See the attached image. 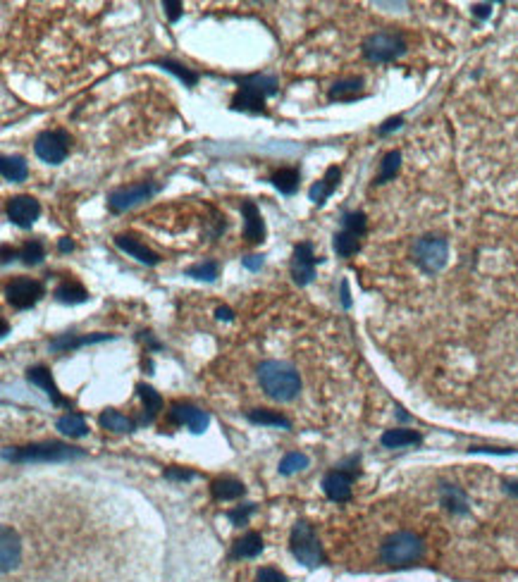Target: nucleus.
<instances>
[{"label": "nucleus", "mask_w": 518, "mask_h": 582, "mask_svg": "<svg viewBox=\"0 0 518 582\" xmlns=\"http://www.w3.org/2000/svg\"><path fill=\"white\" fill-rule=\"evenodd\" d=\"M258 382L275 401H292L301 391V377L292 365L282 361H265L258 368Z\"/></svg>", "instance_id": "obj_1"}, {"label": "nucleus", "mask_w": 518, "mask_h": 582, "mask_svg": "<svg viewBox=\"0 0 518 582\" xmlns=\"http://www.w3.org/2000/svg\"><path fill=\"white\" fill-rule=\"evenodd\" d=\"M425 547L423 539L413 532H395L385 539V544L380 547V559L387 566H409L413 561H418L423 556Z\"/></svg>", "instance_id": "obj_2"}, {"label": "nucleus", "mask_w": 518, "mask_h": 582, "mask_svg": "<svg viewBox=\"0 0 518 582\" xmlns=\"http://www.w3.org/2000/svg\"><path fill=\"white\" fill-rule=\"evenodd\" d=\"M277 91V79L265 74H253L241 79L239 91L234 96L232 106L237 110H248V113H260L268 96H272Z\"/></svg>", "instance_id": "obj_3"}, {"label": "nucleus", "mask_w": 518, "mask_h": 582, "mask_svg": "<svg viewBox=\"0 0 518 582\" xmlns=\"http://www.w3.org/2000/svg\"><path fill=\"white\" fill-rule=\"evenodd\" d=\"M5 461H15V463H57V461H70V459H82L84 451L65 447V444H34V447H24L19 451L5 449L3 451Z\"/></svg>", "instance_id": "obj_4"}, {"label": "nucleus", "mask_w": 518, "mask_h": 582, "mask_svg": "<svg viewBox=\"0 0 518 582\" xmlns=\"http://www.w3.org/2000/svg\"><path fill=\"white\" fill-rule=\"evenodd\" d=\"M290 544H292V554L297 556L299 564H304L306 568H318L323 564V549H320V542L311 522L299 520L297 525L292 527Z\"/></svg>", "instance_id": "obj_5"}, {"label": "nucleus", "mask_w": 518, "mask_h": 582, "mask_svg": "<svg viewBox=\"0 0 518 582\" xmlns=\"http://www.w3.org/2000/svg\"><path fill=\"white\" fill-rule=\"evenodd\" d=\"M449 244L442 237H423L413 244V260L425 274H435L447 265Z\"/></svg>", "instance_id": "obj_6"}, {"label": "nucleus", "mask_w": 518, "mask_h": 582, "mask_svg": "<svg viewBox=\"0 0 518 582\" xmlns=\"http://www.w3.org/2000/svg\"><path fill=\"white\" fill-rule=\"evenodd\" d=\"M406 50L404 38L392 31H378L363 41V55L370 62H392Z\"/></svg>", "instance_id": "obj_7"}, {"label": "nucleus", "mask_w": 518, "mask_h": 582, "mask_svg": "<svg viewBox=\"0 0 518 582\" xmlns=\"http://www.w3.org/2000/svg\"><path fill=\"white\" fill-rule=\"evenodd\" d=\"M5 296L19 310L31 308L43 296V284L31 277H15L12 282L5 284Z\"/></svg>", "instance_id": "obj_8"}, {"label": "nucleus", "mask_w": 518, "mask_h": 582, "mask_svg": "<svg viewBox=\"0 0 518 582\" xmlns=\"http://www.w3.org/2000/svg\"><path fill=\"white\" fill-rule=\"evenodd\" d=\"M36 155L43 162H50V165H60V162L67 158L70 150V136L67 132H43L34 143Z\"/></svg>", "instance_id": "obj_9"}, {"label": "nucleus", "mask_w": 518, "mask_h": 582, "mask_svg": "<svg viewBox=\"0 0 518 582\" xmlns=\"http://www.w3.org/2000/svg\"><path fill=\"white\" fill-rule=\"evenodd\" d=\"M320 258H316L313 253L311 241H304V244H297L294 248V258H292V277L299 286H306L316 277V263Z\"/></svg>", "instance_id": "obj_10"}, {"label": "nucleus", "mask_w": 518, "mask_h": 582, "mask_svg": "<svg viewBox=\"0 0 518 582\" xmlns=\"http://www.w3.org/2000/svg\"><path fill=\"white\" fill-rule=\"evenodd\" d=\"M155 191H158V186L155 184H132V186H122V189H115V191H110L108 196V203L113 211H127V208H132L136 203H141V201L150 198Z\"/></svg>", "instance_id": "obj_11"}, {"label": "nucleus", "mask_w": 518, "mask_h": 582, "mask_svg": "<svg viewBox=\"0 0 518 582\" xmlns=\"http://www.w3.org/2000/svg\"><path fill=\"white\" fill-rule=\"evenodd\" d=\"M353 475L356 470H332L323 477V492L327 494V499L332 501H349L351 499V485H353Z\"/></svg>", "instance_id": "obj_12"}, {"label": "nucleus", "mask_w": 518, "mask_h": 582, "mask_svg": "<svg viewBox=\"0 0 518 582\" xmlns=\"http://www.w3.org/2000/svg\"><path fill=\"white\" fill-rule=\"evenodd\" d=\"M38 215H41V203L36 198H31V196H17V198H12L8 203V218L17 227H22V230L34 225Z\"/></svg>", "instance_id": "obj_13"}, {"label": "nucleus", "mask_w": 518, "mask_h": 582, "mask_svg": "<svg viewBox=\"0 0 518 582\" xmlns=\"http://www.w3.org/2000/svg\"><path fill=\"white\" fill-rule=\"evenodd\" d=\"M0 554H3V573L8 575L10 571H15L22 561V542H19V535L10 525H3L0 530Z\"/></svg>", "instance_id": "obj_14"}, {"label": "nucleus", "mask_w": 518, "mask_h": 582, "mask_svg": "<svg viewBox=\"0 0 518 582\" xmlns=\"http://www.w3.org/2000/svg\"><path fill=\"white\" fill-rule=\"evenodd\" d=\"M170 418H172L175 422L187 425L194 435H201L203 430L208 427V422H211V418H208L206 410L189 406V403H175L172 410H170Z\"/></svg>", "instance_id": "obj_15"}, {"label": "nucleus", "mask_w": 518, "mask_h": 582, "mask_svg": "<svg viewBox=\"0 0 518 582\" xmlns=\"http://www.w3.org/2000/svg\"><path fill=\"white\" fill-rule=\"evenodd\" d=\"M27 379H29L31 384H36V387H41L45 391V396H48L50 401L55 403V406H70L67 398H62L60 391H57L53 377H50V372L45 370V368H41V365H38V368H31L27 372Z\"/></svg>", "instance_id": "obj_16"}, {"label": "nucleus", "mask_w": 518, "mask_h": 582, "mask_svg": "<svg viewBox=\"0 0 518 582\" xmlns=\"http://www.w3.org/2000/svg\"><path fill=\"white\" fill-rule=\"evenodd\" d=\"M339 177H342V172H339V167H330V169L325 172L323 179L316 181V184L311 186V191H308V198H311L316 206H323L325 201H327V196H330V194L334 191V189H337Z\"/></svg>", "instance_id": "obj_17"}, {"label": "nucleus", "mask_w": 518, "mask_h": 582, "mask_svg": "<svg viewBox=\"0 0 518 582\" xmlns=\"http://www.w3.org/2000/svg\"><path fill=\"white\" fill-rule=\"evenodd\" d=\"M241 213H244V218H246V227H244V237L251 241V244H255V241H260L263 239V234H265V227H263V218H260V211L255 208V203H251V201H246L244 206H241Z\"/></svg>", "instance_id": "obj_18"}, {"label": "nucleus", "mask_w": 518, "mask_h": 582, "mask_svg": "<svg viewBox=\"0 0 518 582\" xmlns=\"http://www.w3.org/2000/svg\"><path fill=\"white\" fill-rule=\"evenodd\" d=\"M115 244L120 246L124 253H129L132 258L141 260V263H146V265H158V263H160V258L155 256V253L150 251V248H146L143 244H139V241L132 239V237H117V239H115Z\"/></svg>", "instance_id": "obj_19"}, {"label": "nucleus", "mask_w": 518, "mask_h": 582, "mask_svg": "<svg viewBox=\"0 0 518 582\" xmlns=\"http://www.w3.org/2000/svg\"><path fill=\"white\" fill-rule=\"evenodd\" d=\"M106 339H113V335H87V337H79L77 339L75 335H62L50 342V349L53 351H75L79 349V346H87V344H98V342H106Z\"/></svg>", "instance_id": "obj_20"}, {"label": "nucleus", "mask_w": 518, "mask_h": 582, "mask_svg": "<svg viewBox=\"0 0 518 582\" xmlns=\"http://www.w3.org/2000/svg\"><path fill=\"white\" fill-rule=\"evenodd\" d=\"M260 552H263V537L258 532H246L244 537L237 539L232 556L234 559H255Z\"/></svg>", "instance_id": "obj_21"}, {"label": "nucleus", "mask_w": 518, "mask_h": 582, "mask_svg": "<svg viewBox=\"0 0 518 582\" xmlns=\"http://www.w3.org/2000/svg\"><path fill=\"white\" fill-rule=\"evenodd\" d=\"M0 172H3V179L8 181H24L29 177V167L19 155H5L3 162H0Z\"/></svg>", "instance_id": "obj_22"}, {"label": "nucleus", "mask_w": 518, "mask_h": 582, "mask_svg": "<svg viewBox=\"0 0 518 582\" xmlns=\"http://www.w3.org/2000/svg\"><path fill=\"white\" fill-rule=\"evenodd\" d=\"M380 442H382L385 449H402L411 447V444H421V435L413 432V430H387Z\"/></svg>", "instance_id": "obj_23"}, {"label": "nucleus", "mask_w": 518, "mask_h": 582, "mask_svg": "<svg viewBox=\"0 0 518 582\" xmlns=\"http://www.w3.org/2000/svg\"><path fill=\"white\" fill-rule=\"evenodd\" d=\"M136 391H139V396L143 401V408H146L143 410V422H150L155 415H158V410L162 408V396L153 387H148V384H139Z\"/></svg>", "instance_id": "obj_24"}, {"label": "nucleus", "mask_w": 518, "mask_h": 582, "mask_svg": "<svg viewBox=\"0 0 518 582\" xmlns=\"http://www.w3.org/2000/svg\"><path fill=\"white\" fill-rule=\"evenodd\" d=\"M211 489H213L215 499H220V501L239 499V496L246 492V487L241 485L239 480H234V477H222V480H215Z\"/></svg>", "instance_id": "obj_25"}, {"label": "nucleus", "mask_w": 518, "mask_h": 582, "mask_svg": "<svg viewBox=\"0 0 518 582\" xmlns=\"http://www.w3.org/2000/svg\"><path fill=\"white\" fill-rule=\"evenodd\" d=\"M442 506H447L451 513H458V515L468 513V499H465V494L458 487H451V485L442 487Z\"/></svg>", "instance_id": "obj_26"}, {"label": "nucleus", "mask_w": 518, "mask_h": 582, "mask_svg": "<svg viewBox=\"0 0 518 582\" xmlns=\"http://www.w3.org/2000/svg\"><path fill=\"white\" fill-rule=\"evenodd\" d=\"M360 248V234H353L349 230H342L339 234H334V251L337 256L349 258Z\"/></svg>", "instance_id": "obj_27"}, {"label": "nucleus", "mask_w": 518, "mask_h": 582, "mask_svg": "<svg viewBox=\"0 0 518 582\" xmlns=\"http://www.w3.org/2000/svg\"><path fill=\"white\" fill-rule=\"evenodd\" d=\"M55 298L60 303H84L89 298V291L79 282H62L55 289Z\"/></svg>", "instance_id": "obj_28"}, {"label": "nucleus", "mask_w": 518, "mask_h": 582, "mask_svg": "<svg viewBox=\"0 0 518 582\" xmlns=\"http://www.w3.org/2000/svg\"><path fill=\"white\" fill-rule=\"evenodd\" d=\"M98 422H101V427L113 430V432H132L134 430V422L127 415H122L120 410H106L98 418Z\"/></svg>", "instance_id": "obj_29"}, {"label": "nucleus", "mask_w": 518, "mask_h": 582, "mask_svg": "<svg viewBox=\"0 0 518 582\" xmlns=\"http://www.w3.org/2000/svg\"><path fill=\"white\" fill-rule=\"evenodd\" d=\"M57 430H60L62 435H67V437H84L89 432V427H87V422H84V418L79 413H67V415H62L60 420H57Z\"/></svg>", "instance_id": "obj_30"}, {"label": "nucleus", "mask_w": 518, "mask_h": 582, "mask_svg": "<svg viewBox=\"0 0 518 582\" xmlns=\"http://www.w3.org/2000/svg\"><path fill=\"white\" fill-rule=\"evenodd\" d=\"M299 169H294V167H285V169H280L277 174L272 177V184L280 189L285 196H292L294 191L299 189Z\"/></svg>", "instance_id": "obj_31"}, {"label": "nucleus", "mask_w": 518, "mask_h": 582, "mask_svg": "<svg viewBox=\"0 0 518 582\" xmlns=\"http://www.w3.org/2000/svg\"><path fill=\"white\" fill-rule=\"evenodd\" d=\"M360 86H363L360 79H342L330 89V98L332 101H353L360 94Z\"/></svg>", "instance_id": "obj_32"}, {"label": "nucleus", "mask_w": 518, "mask_h": 582, "mask_svg": "<svg viewBox=\"0 0 518 582\" xmlns=\"http://www.w3.org/2000/svg\"><path fill=\"white\" fill-rule=\"evenodd\" d=\"M248 420L255 425H272V427H285V430L292 427V422L287 420L285 415L272 413V410H251V413H248Z\"/></svg>", "instance_id": "obj_33"}, {"label": "nucleus", "mask_w": 518, "mask_h": 582, "mask_svg": "<svg viewBox=\"0 0 518 582\" xmlns=\"http://www.w3.org/2000/svg\"><path fill=\"white\" fill-rule=\"evenodd\" d=\"M304 468H308V456L299 454V451L287 454L285 459L280 461V473L282 475H294V473H299V470H304Z\"/></svg>", "instance_id": "obj_34"}, {"label": "nucleus", "mask_w": 518, "mask_h": 582, "mask_svg": "<svg viewBox=\"0 0 518 582\" xmlns=\"http://www.w3.org/2000/svg\"><path fill=\"white\" fill-rule=\"evenodd\" d=\"M399 162H402V153H399V150H392V153L385 155L382 169H380L378 174V184H385V181H390L392 177L399 172Z\"/></svg>", "instance_id": "obj_35"}, {"label": "nucleus", "mask_w": 518, "mask_h": 582, "mask_svg": "<svg viewBox=\"0 0 518 582\" xmlns=\"http://www.w3.org/2000/svg\"><path fill=\"white\" fill-rule=\"evenodd\" d=\"M218 263H213V260H208V263H199L194 267H189L187 270V277H194V279H203V282H213L215 277H218Z\"/></svg>", "instance_id": "obj_36"}, {"label": "nucleus", "mask_w": 518, "mask_h": 582, "mask_svg": "<svg viewBox=\"0 0 518 582\" xmlns=\"http://www.w3.org/2000/svg\"><path fill=\"white\" fill-rule=\"evenodd\" d=\"M19 258H22L27 265L41 263V258H43V244H41V241H29V244H24V248L19 251Z\"/></svg>", "instance_id": "obj_37"}, {"label": "nucleus", "mask_w": 518, "mask_h": 582, "mask_svg": "<svg viewBox=\"0 0 518 582\" xmlns=\"http://www.w3.org/2000/svg\"><path fill=\"white\" fill-rule=\"evenodd\" d=\"M342 225H344V230H349V232L360 234V237H363V232H365V215L363 213H349V215H344Z\"/></svg>", "instance_id": "obj_38"}, {"label": "nucleus", "mask_w": 518, "mask_h": 582, "mask_svg": "<svg viewBox=\"0 0 518 582\" xmlns=\"http://www.w3.org/2000/svg\"><path fill=\"white\" fill-rule=\"evenodd\" d=\"M160 65H162V67H165L167 72H172V74L180 77V79L184 82V84H189V86H194L196 79H199V77H196L194 72H189L187 67H182V65H177V62H172V60H165V62H160Z\"/></svg>", "instance_id": "obj_39"}, {"label": "nucleus", "mask_w": 518, "mask_h": 582, "mask_svg": "<svg viewBox=\"0 0 518 582\" xmlns=\"http://www.w3.org/2000/svg\"><path fill=\"white\" fill-rule=\"evenodd\" d=\"M255 582H287V575L280 573L277 568L268 566V568H260L258 575H255Z\"/></svg>", "instance_id": "obj_40"}, {"label": "nucleus", "mask_w": 518, "mask_h": 582, "mask_svg": "<svg viewBox=\"0 0 518 582\" xmlns=\"http://www.w3.org/2000/svg\"><path fill=\"white\" fill-rule=\"evenodd\" d=\"M255 511V506L253 503H246V506H239V508H234V511H227V518L234 522V525H244L246 518Z\"/></svg>", "instance_id": "obj_41"}, {"label": "nucleus", "mask_w": 518, "mask_h": 582, "mask_svg": "<svg viewBox=\"0 0 518 582\" xmlns=\"http://www.w3.org/2000/svg\"><path fill=\"white\" fill-rule=\"evenodd\" d=\"M162 8L167 10V17L172 19V22H177V19H180V15H182V3H177V0H167L165 5H162Z\"/></svg>", "instance_id": "obj_42"}, {"label": "nucleus", "mask_w": 518, "mask_h": 582, "mask_svg": "<svg viewBox=\"0 0 518 582\" xmlns=\"http://www.w3.org/2000/svg\"><path fill=\"white\" fill-rule=\"evenodd\" d=\"M165 477H167V480H192L194 473H192V470H175V468H170V470H165Z\"/></svg>", "instance_id": "obj_43"}, {"label": "nucleus", "mask_w": 518, "mask_h": 582, "mask_svg": "<svg viewBox=\"0 0 518 582\" xmlns=\"http://www.w3.org/2000/svg\"><path fill=\"white\" fill-rule=\"evenodd\" d=\"M402 122H404L402 117H392V120H387V122L382 124V127H380V134L385 136V134L395 132V129H399V127H402Z\"/></svg>", "instance_id": "obj_44"}, {"label": "nucleus", "mask_w": 518, "mask_h": 582, "mask_svg": "<svg viewBox=\"0 0 518 582\" xmlns=\"http://www.w3.org/2000/svg\"><path fill=\"white\" fill-rule=\"evenodd\" d=\"M241 263H244L246 270H260V267H263V256H248L241 260Z\"/></svg>", "instance_id": "obj_45"}, {"label": "nucleus", "mask_w": 518, "mask_h": 582, "mask_svg": "<svg viewBox=\"0 0 518 582\" xmlns=\"http://www.w3.org/2000/svg\"><path fill=\"white\" fill-rule=\"evenodd\" d=\"M490 10H492V5H475V8H473V12H475L478 17H487Z\"/></svg>", "instance_id": "obj_46"}, {"label": "nucleus", "mask_w": 518, "mask_h": 582, "mask_svg": "<svg viewBox=\"0 0 518 582\" xmlns=\"http://www.w3.org/2000/svg\"><path fill=\"white\" fill-rule=\"evenodd\" d=\"M57 246H60V251H65V253H67V251H72V248H75V244H72V241H70L67 237H65V239H60V244H57Z\"/></svg>", "instance_id": "obj_47"}, {"label": "nucleus", "mask_w": 518, "mask_h": 582, "mask_svg": "<svg viewBox=\"0 0 518 582\" xmlns=\"http://www.w3.org/2000/svg\"><path fill=\"white\" fill-rule=\"evenodd\" d=\"M218 318L220 320H232V310H229V308H218Z\"/></svg>", "instance_id": "obj_48"}, {"label": "nucleus", "mask_w": 518, "mask_h": 582, "mask_svg": "<svg viewBox=\"0 0 518 582\" xmlns=\"http://www.w3.org/2000/svg\"><path fill=\"white\" fill-rule=\"evenodd\" d=\"M342 301H344V306L349 308L351 306V301H349V291H346V284H342Z\"/></svg>", "instance_id": "obj_49"}, {"label": "nucleus", "mask_w": 518, "mask_h": 582, "mask_svg": "<svg viewBox=\"0 0 518 582\" xmlns=\"http://www.w3.org/2000/svg\"><path fill=\"white\" fill-rule=\"evenodd\" d=\"M3 256H5V258H3V263H10V248H8V246L3 248ZM15 256H17V253H12V258H15Z\"/></svg>", "instance_id": "obj_50"}, {"label": "nucleus", "mask_w": 518, "mask_h": 582, "mask_svg": "<svg viewBox=\"0 0 518 582\" xmlns=\"http://www.w3.org/2000/svg\"><path fill=\"white\" fill-rule=\"evenodd\" d=\"M507 492H511V494H516V496H518V482H509V485H507Z\"/></svg>", "instance_id": "obj_51"}]
</instances>
